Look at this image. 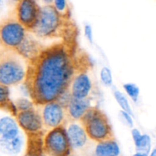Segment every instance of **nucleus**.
<instances>
[{
    "mask_svg": "<svg viewBox=\"0 0 156 156\" xmlns=\"http://www.w3.org/2000/svg\"><path fill=\"white\" fill-rule=\"evenodd\" d=\"M93 66L89 55L79 47L78 38L56 41L44 46L27 61L24 82L36 107L59 101L69 91L73 79Z\"/></svg>",
    "mask_w": 156,
    "mask_h": 156,
    "instance_id": "1",
    "label": "nucleus"
},
{
    "mask_svg": "<svg viewBox=\"0 0 156 156\" xmlns=\"http://www.w3.org/2000/svg\"><path fill=\"white\" fill-rule=\"evenodd\" d=\"M30 33L43 40L59 38L62 41L78 38L79 30L72 18L59 15L51 2L41 6L39 20Z\"/></svg>",
    "mask_w": 156,
    "mask_h": 156,
    "instance_id": "2",
    "label": "nucleus"
},
{
    "mask_svg": "<svg viewBox=\"0 0 156 156\" xmlns=\"http://www.w3.org/2000/svg\"><path fill=\"white\" fill-rule=\"evenodd\" d=\"M27 66V61L15 50H0V84L8 87L24 82Z\"/></svg>",
    "mask_w": 156,
    "mask_h": 156,
    "instance_id": "3",
    "label": "nucleus"
},
{
    "mask_svg": "<svg viewBox=\"0 0 156 156\" xmlns=\"http://www.w3.org/2000/svg\"><path fill=\"white\" fill-rule=\"evenodd\" d=\"M90 140L97 143L115 140L108 116L97 107H91L79 120Z\"/></svg>",
    "mask_w": 156,
    "mask_h": 156,
    "instance_id": "4",
    "label": "nucleus"
},
{
    "mask_svg": "<svg viewBox=\"0 0 156 156\" xmlns=\"http://www.w3.org/2000/svg\"><path fill=\"white\" fill-rule=\"evenodd\" d=\"M43 151L47 156H69L71 145L67 136L66 126L50 129L43 139Z\"/></svg>",
    "mask_w": 156,
    "mask_h": 156,
    "instance_id": "5",
    "label": "nucleus"
},
{
    "mask_svg": "<svg viewBox=\"0 0 156 156\" xmlns=\"http://www.w3.org/2000/svg\"><path fill=\"white\" fill-rule=\"evenodd\" d=\"M30 31L26 30L17 19H9L0 26V41L6 48L16 51L24 42Z\"/></svg>",
    "mask_w": 156,
    "mask_h": 156,
    "instance_id": "6",
    "label": "nucleus"
},
{
    "mask_svg": "<svg viewBox=\"0 0 156 156\" xmlns=\"http://www.w3.org/2000/svg\"><path fill=\"white\" fill-rule=\"evenodd\" d=\"M44 128L53 129L69 123L66 108L58 101L50 102L42 106L41 111Z\"/></svg>",
    "mask_w": 156,
    "mask_h": 156,
    "instance_id": "7",
    "label": "nucleus"
},
{
    "mask_svg": "<svg viewBox=\"0 0 156 156\" xmlns=\"http://www.w3.org/2000/svg\"><path fill=\"white\" fill-rule=\"evenodd\" d=\"M41 8L36 1L21 0L16 5V19L24 28L31 31L39 20Z\"/></svg>",
    "mask_w": 156,
    "mask_h": 156,
    "instance_id": "8",
    "label": "nucleus"
},
{
    "mask_svg": "<svg viewBox=\"0 0 156 156\" xmlns=\"http://www.w3.org/2000/svg\"><path fill=\"white\" fill-rule=\"evenodd\" d=\"M17 121L20 127L28 135L42 133L44 128L41 111L36 108L24 111H18Z\"/></svg>",
    "mask_w": 156,
    "mask_h": 156,
    "instance_id": "9",
    "label": "nucleus"
},
{
    "mask_svg": "<svg viewBox=\"0 0 156 156\" xmlns=\"http://www.w3.org/2000/svg\"><path fill=\"white\" fill-rule=\"evenodd\" d=\"M88 73H82L77 75L73 79L70 86V94L78 99L91 98L94 92V86Z\"/></svg>",
    "mask_w": 156,
    "mask_h": 156,
    "instance_id": "10",
    "label": "nucleus"
},
{
    "mask_svg": "<svg viewBox=\"0 0 156 156\" xmlns=\"http://www.w3.org/2000/svg\"><path fill=\"white\" fill-rule=\"evenodd\" d=\"M66 129L72 149L79 150L85 149L89 138L82 125L77 122H69L66 126Z\"/></svg>",
    "mask_w": 156,
    "mask_h": 156,
    "instance_id": "11",
    "label": "nucleus"
},
{
    "mask_svg": "<svg viewBox=\"0 0 156 156\" xmlns=\"http://www.w3.org/2000/svg\"><path fill=\"white\" fill-rule=\"evenodd\" d=\"M91 98L78 99L71 96L66 106L69 122H78L91 108Z\"/></svg>",
    "mask_w": 156,
    "mask_h": 156,
    "instance_id": "12",
    "label": "nucleus"
},
{
    "mask_svg": "<svg viewBox=\"0 0 156 156\" xmlns=\"http://www.w3.org/2000/svg\"><path fill=\"white\" fill-rule=\"evenodd\" d=\"M19 136V129L14 119L5 117L0 119V142L9 141Z\"/></svg>",
    "mask_w": 156,
    "mask_h": 156,
    "instance_id": "13",
    "label": "nucleus"
},
{
    "mask_svg": "<svg viewBox=\"0 0 156 156\" xmlns=\"http://www.w3.org/2000/svg\"><path fill=\"white\" fill-rule=\"evenodd\" d=\"M120 147L115 140L97 143L94 149L95 156H119Z\"/></svg>",
    "mask_w": 156,
    "mask_h": 156,
    "instance_id": "14",
    "label": "nucleus"
},
{
    "mask_svg": "<svg viewBox=\"0 0 156 156\" xmlns=\"http://www.w3.org/2000/svg\"><path fill=\"white\" fill-rule=\"evenodd\" d=\"M22 146L23 139L20 135L13 140L0 142V149L4 153L11 155H15L21 152Z\"/></svg>",
    "mask_w": 156,
    "mask_h": 156,
    "instance_id": "15",
    "label": "nucleus"
},
{
    "mask_svg": "<svg viewBox=\"0 0 156 156\" xmlns=\"http://www.w3.org/2000/svg\"><path fill=\"white\" fill-rule=\"evenodd\" d=\"M134 144H135L136 152L145 153L149 155L151 152V149H152V140L149 135L147 134L142 135L140 140Z\"/></svg>",
    "mask_w": 156,
    "mask_h": 156,
    "instance_id": "16",
    "label": "nucleus"
},
{
    "mask_svg": "<svg viewBox=\"0 0 156 156\" xmlns=\"http://www.w3.org/2000/svg\"><path fill=\"white\" fill-rule=\"evenodd\" d=\"M52 5L60 15L66 18H72L71 9L69 2L63 0H55L52 2Z\"/></svg>",
    "mask_w": 156,
    "mask_h": 156,
    "instance_id": "17",
    "label": "nucleus"
},
{
    "mask_svg": "<svg viewBox=\"0 0 156 156\" xmlns=\"http://www.w3.org/2000/svg\"><path fill=\"white\" fill-rule=\"evenodd\" d=\"M114 98H115L116 101H117V103L119 104V105L120 106V108L123 109V111L128 113L130 115H133L132 110H131L130 105H129V101L126 99V98L123 95V93L120 92V91H117L116 90L114 93Z\"/></svg>",
    "mask_w": 156,
    "mask_h": 156,
    "instance_id": "18",
    "label": "nucleus"
},
{
    "mask_svg": "<svg viewBox=\"0 0 156 156\" xmlns=\"http://www.w3.org/2000/svg\"><path fill=\"white\" fill-rule=\"evenodd\" d=\"M123 87L125 91L130 97V98L135 103H136L139 100V96H140V88L133 83H126L123 85Z\"/></svg>",
    "mask_w": 156,
    "mask_h": 156,
    "instance_id": "19",
    "label": "nucleus"
},
{
    "mask_svg": "<svg viewBox=\"0 0 156 156\" xmlns=\"http://www.w3.org/2000/svg\"><path fill=\"white\" fill-rule=\"evenodd\" d=\"M100 78L101 82L105 86H111L113 83V78L111 71L109 68L105 66L101 69L100 73Z\"/></svg>",
    "mask_w": 156,
    "mask_h": 156,
    "instance_id": "20",
    "label": "nucleus"
},
{
    "mask_svg": "<svg viewBox=\"0 0 156 156\" xmlns=\"http://www.w3.org/2000/svg\"><path fill=\"white\" fill-rule=\"evenodd\" d=\"M15 107L18 111H24L34 108L35 105L31 101H29L25 98L18 99L15 104Z\"/></svg>",
    "mask_w": 156,
    "mask_h": 156,
    "instance_id": "21",
    "label": "nucleus"
},
{
    "mask_svg": "<svg viewBox=\"0 0 156 156\" xmlns=\"http://www.w3.org/2000/svg\"><path fill=\"white\" fill-rule=\"evenodd\" d=\"M9 88L5 85L0 84V105H10L9 104Z\"/></svg>",
    "mask_w": 156,
    "mask_h": 156,
    "instance_id": "22",
    "label": "nucleus"
},
{
    "mask_svg": "<svg viewBox=\"0 0 156 156\" xmlns=\"http://www.w3.org/2000/svg\"><path fill=\"white\" fill-rule=\"evenodd\" d=\"M120 117L123 119V120L126 122V125H128V126L131 128L133 126V121L132 115H130L129 114H128V113L125 112V111H120Z\"/></svg>",
    "mask_w": 156,
    "mask_h": 156,
    "instance_id": "23",
    "label": "nucleus"
},
{
    "mask_svg": "<svg viewBox=\"0 0 156 156\" xmlns=\"http://www.w3.org/2000/svg\"><path fill=\"white\" fill-rule=\"evenodd\" d=\"M84 32H85V35L88 41H89L91 44L93 43V34H92V27L89 24H86L85 26V29H84Z\"/></svg>",
    "mask_w": 156,
    "mask_h": 156,
    "instance_id": "24",
    "label": "nucleus"
},
{
    "mask_svg": "<svg viewBox=\"0 0 156 156\" xmlns=\"http://www.w3.org/2000/svg\"><path fill=\"white\" fill-rule=\"evenodd\" d=\"M131 133H132V136H133V140L134 143H137V142L140 140V139L141 138L142 134L140 133V131L139 129H136V128H133L131 131Z\"/></svg>",
    "mask_w": 156,
    "mask_h": 156,
    "instance_id": "25",
    "label": "nucleus"
},
{
    "mask_svg": "<svg viewBox=\"0 0 156 156\" xmlns=\"http://www.w3.org/2000/svg\"><path fill=\"white\" fill-rule=\"evenodd\" d=\"M149 156H156V147L152 149V151L150 152Z\"/></svg>",
    "mask_w": 156,
    "mask_h": 156,
    "instance_id": "26",
    "label": "nucleus"
},
{
    "mask_svg": "<svg viewBox=\"0 0 156 156\" xmlns=\"http://www.w3.org/2000/svg\"><path fill=\"white\" fill-rule=\"evenodd\" d=\"M133 156H149V155L145 153H140V152H136V154H134Z\"/></svg>",
    "mask_w": 156,
    "mask_h": 156,
    "instance_id": "27",
    "label": "nucleus"
},
{
    "mask_svg": "<svg viewBox=\"0 0 156 156\" xmlns=\"http://www.w3.org/2000/svg\"><path fill=\"white\" fill-rule=\"evenodd\" d=\"M69 156H76V155H73V154H71V155H70Z\"/></svg>",
    "mask_w": 156,
    "mask_h": 156,
    "instance_id": "28",
    "label": "nucleus"
}]
</instances>
